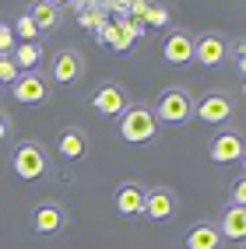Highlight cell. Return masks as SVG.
I'll use <instances>...</instances> for the list:
<instances>
[{"instance_id":"484cf974","label":"cell","mask_w":246,"mask_h":249,"mask_svg":"<svg viewBox=\"0 0 246 249\" xmlns=\"http://www.w3.org/2000/svg\"><path fill=\"white\" fill-rule=\"evenodd\" d=\"M232 204L236 207H246V176L232 182Z\"/></svg>"},{"instance_id":"83f0119b","label":"cell","mask_w":246,"mask_h":249,"mask_svg":"<svg viewBox=\"0 0 246 249\" xmlns=\"http://www.w3.org/2000/svg\"><path fill=\"white\" fill-rule=\"evenodd\" d=\"M71 11H88V7H98V0H67Z\"/></svg>"},{"instance_id":"d4e9b609","label":"cell","mask_w":246,"mask_h":249,"mask_svg":"<svg viewBox=\"0 0 246 249\" xmlns=\"http://www.w3.org/2000/svg\"><path fill=\"white\" fill-rule=\"evenodd\" d=\"M14 46H18V42H14V28L11 25H0V53H11Z\"/></svg>"},{"instance_id":"ba28073f","label":"cell","mask_w":246,"mask_h":249,"mask_svg":"<svg viewBox=\"0 0 246 249\" xmlns=\"http://www.w3.org/2000/svg\"><path fill=\"white\" fill-rule=\"evenodd\" d=\"M228 60V39L218 32H204V36H193V63L201 67H222Z\"/></svg>"},{"instance_id":"603a6c76","label":"cell","mask_w":246,"mask_h":249,"mask_svg":"<svg viewBox=\"0 0 246 249\" xmlns=\"http://www.w3.org/2000/svg\"><path fill=\"white\" fill-rule=\"evenodd\" d=\"M141 25H169V11L151 0V7H148V11L141 14Z\"/></svg>"},{"instance_id":"8992f818","label":"cell","mask_w":246,"mask_h":249,"mask_svg":"<svg viewBox=\"0 0 246 249\" xmlns=\"http://www.w3.org/2000/svg\"><path fill=\"white\" fill-rule=\"evenodd\" d=\"M92 109L98 116H123L130 109V95L123 85H116V81H106V85H98L92 91Z\"/></svg>"},{"instance_id":"4fadbf2b","label":"cell","mask_w":246,"mask_h":249,"mask_svg":"<svg viewBox=\"0 0 246 249\" xmlns=\"http://www.w3.org/2000/svg\"><path fill=\"white\" fill-rule=\"evenodd\" d=\"M144 186L134 179H127L116 186V193H113V204H116V211L123 214V218H137V214H144Z\"/></svg>"},{"instance_id":"f546056e","label":"cell","mask_w":246,"mask_h":249,"mask_svg":"<svg viewBox=\"0 0 246 249\" xmlns=\"http://www.w3.org/2000/svg\"><path fill=\"white\" fill-rule=\"evenodd\" d=\"M239 161H243V176H246V151H243V158H239Z\"/></svg>"},{"instance_id":"9a60e30c","label":"cell","mask_w":246,"mask_h":249,"mask_svg":"<svg viewBox=\"0 0 246 249\" xmlns=\"http://www.w3.org/2000/svg\"><path fill=\"white\" fill-rule=\"evenodd\" d=\"M222 239H232V242H246V207H225L222 221H218Z\"/></svg>"},{"instance_id":"44dd1931","label":"cell","mask_w":246,"mask_h":249,"mask_svg":"<svg viewBox=\"0 0 246 249\" xmlns=\"http://www.w3.org/2000/svg\"><path fill=\"white\" fill-rule=\"evenodd\" d=\"M14 39H21V42H36L39 39V28H36V21H32L28 14H21V18L14 21Z\"/></svg>"},{"instance_id":"4dcf8cb0","label":"cell","mask_w":246,"mask_h":249,"mask_svg":"<svg viewBox=\"0 0 246 249\" xmlns=\"http://www.w3.org/2000/svg\"><path fill=\"white\" fill-rule=\"evenodd\" d=\"M243 98H246V77H243Z\"/></svg>"},{"instance_id":"5b68a950","label":"cell","mask_w":246,"mask_h":249,"mask_svg":"<svg viewBox=\"0 0 246 249\" xmlns=\"http://www.w3.org/2000/svg\"><path fill=\"white\" fill-rule=\"evenodd\" d=\"M11 95H14V102H21V106H42L49 98V77L39 74V71H21L18 81L11 85Z\"/></svg>"},{"instance_id":"d6986e66","label":"cell","mask_w":246,"mask_h":249,"mask_svg":"<svg viewBox=\"0 0 246 249\" xmlns=\"http://www.w3.org/2000/svg\"><path fill=\"white\" fill-rule=\"evenodd\" d=\"M77 25L98 32V28L109 25V11H102V4H98V7H88V11H77Z\"/></svg>"},{"instance_id":"8fae6325","label":"cell","mask_w":246,"mask_h":249,"mask_svg":"<svg viewBox=\"0 0 246 249\" xmlns=\"http://www.w3.org/2000/svg\"><path fill=\"white\" fill-rule=\"evenodd\" d=\"M176 214V193L169 186H151L144 193V218L151 221H169Z\"/></svg>"},{"instance_id":"cb8c5ba5","label":"cell","mask_w":246,"mask_h":249,"mask_svg":"<svg viewBox=\"0 0 246 249\" xmlns=\"http://www.w3.org/2000/svg\"><path fill=\"white\" fill-rule=\"evenodd\" d=\"M228 56H232V67L246 77V39H239L236 46H228Z\"/></svg>"},{"instance_id":"277c9868","label":"cell","mask_w":246,"mask_h":249,"mask_svg":"<svg viewBox=\"0 0 246 249\" xmlns=\"http://www.w3.org/2000/svg\"><path fill=\"white\" fill-rule=\"evenodd\" d=\"M85 77V56L77 49H57L53 53V63H49V81L53 85H77Z\"/></svg>"},{"instance_id":"2e32d148","label":"cell","mask_w":246,"mask_h":249,"mask_svg":"<svg viewBox=\"0 0 246 249\" xmlns=\"http://www.w3.org/2000/svg\"><path fill=\"white\" fill-rule=\"evenodd\" d=\"M25 14L36 21L39 32H53V28H60V21H63V11L53 7V4H46V0H32V7H28Z\"/></svg>"},{"instance_id":"3957f363","label":"cell","mask_w":246,"mask_h":249,"mask_svg":"<svg viewBox=\"0 0 246 249\" xmlns=\"http://www.w3.org/2000/svg\"><path fill=\"white\" fill-rule=\"evenodd\" d=\"M155 116H158V123H169V126H183L190 123V116H193V95L187 88H166L158 95V102H155Z\"/></svg>"},{"instance_id":"e0dca14e","label":"cell","mask_w":246,"mask_h":249,"mask_svg":"<svg viewBox=\"0 0 246 249\" xmlns=\"http://www.w3.org/2000/svg\"><path fill=\"white\" fill-rule=\"evenodd\" d=\"M60 155L67 161H77V158L88 155V137H85V130H81V126H67L60 134Z\"/></svg>"},{"instance_id":"9c48e42d","label":"cell","mask_w":246,"mask_h":249,"mask_svg":"<svg viewBox=\"0 0 246 249\" xmlns=\"http://www.w3.org/2000/svg\"><path fill=\"white\" fill-rule=\"evenodd\" d=\"M32 228H36L39 235H57V231L67 228V211H63L57 200H42V204H36V211H32Z\"/></svg>"},{"instance_id":"ac0fdd59","label":"cell","mask_w":246,"mask_h":249,"mask_svg":"<svg viewBox=\"0 0 246 249\" xmlns=\"http://www.w3.org/2000/svg\"><path fill=\"white\" fill-rule=\"evenodd\" d=\"M11 60L18 63V71H36L42 63V46L39 42H18L11 49Z\"/></svg>"},{"instance_id":"5bb4252c","label":"cell","mask_w":246,"mask_h":249,"mask_svg":"<svg viewBox=\"0 0 246 249\" xmlns=\"http://www.w3.org/2000/svg\"><path fill=\"white\" fill-rule=\"evenodd\" d=\"M183 246L187 249H222V231H218V225H211V221H197L183 235Z\"/></svg>"},{"instance_id":"7c38bea8","label":"cell","mask_w":246,"mask_h":249,"mask_svg":"<svg viewBox=\"0 0 246 249\" xmlns=\"http://www.w3.org/2000/svg\"><path fill=\"white\" fill-rule=\"evenodd\" d=\"M162 60L166 63H176V67H183V63H193V36L183 28H176L166 36L162 42Z\"/></svg>"},{"instance_id":"52a82bcc","label":"cell","mask_w":246,"mask_h":249,"mask_svg":"<svg viewBox=\"0 0 246 249\" xmlns=\"http://www.w3.org/2000/svg\"><path fill=\"white\" fill-rule=\"evenodd\" d=\"M232 112H236V102H232L225 91H208L201 102H193V116H197L201 123H215V126H222V123L232 120Z\"/></svg>"},{"instance_id":"7a4b0ae2","label":"cell","mask_w":246,"mask_h":249,"mask_svg":"<svg viewBox=\"0 0 246 249\" xmlns=\"http://www.w3.org/2000/svg\"><path fill=\"white\" fill-rule=\"evenodd\" d=\"M155 134H158V116H155V109L130 102V109L120 116V137L127 144H148Z\"/></svg>"},{"instance_id":"7402d4cb","label":"cell","mask_w":246,"mask_h":249,"mask_svg":"<svg viewBox=\"0 0 246 249\" xmlns=\"http://www.w3.org/2000/svg\"><path fill=\"white\" fill-rule=\"evenodd\" d=\"M18 63L11 60V53H0V85H14L18 81Z\"/></svg>"},{"instance_id":"30bf717a","label":"cell","mask_w":246,"mask_h":249,"mask_svg":"<svg viewBox=\"0 0 246 249\" xmlns=\"http://www.w3.org/2000/svg\"><path fill=\"white\" fill-rule=\"evenodd\" d=\"M243 151H246V141H243V134H236V130H222V134L211 141V147H208V155H211V161H215V165L239 161Z\"/></svg>"},{"instance_id":"ffe728a7","label":"cell","mask_w":246,"mask_h":249,"mask_svg":"<svg viewBox=\"0 0 246 249\" xmlns=\"http://www.w3.org/2000/svg\"><path fill=\"white\" fill-rule=\"evenodd\" d=\"M98 36H102V42H106V46L120 49V53H127V49H130V42L123 39V32H120V25H116V21H109L106 28H98Z\"/></svg>"},{"instance_id":"f1b7e54d","label":"cell","mask_w":246,"mask_h":249,"mask_svg":"<svg viewBox=\"0 0 246 249\" xmlns=\"http://www.w3.org/2000/svg\"><path fill=\"white\" fill-rule=\"evenodd\" d=\"M46 4H53V7H63V4H67V0H46Z\"/></svg>"},{"instance_id":"6da1fadb","label":"cell","mask_w":246,"mask_h":249,"mask_svg":"<svg viewBox=\"0 0 246 249\" xmlns=\"http://www.w3.org/2000/svg\"><path fill=\"white\" fill-rule=\"evenodd\" d=\"M11 169L18 179L25 182H36L49 172V151H46V144L42 141H21L18 147H14V155H11Z\"/></svg>"},{"instance_id":"4316f807","label":"cell","mask_w":246,"mask_h":249,"mask_svg":"<svg viewBox=\"0 0 246 249\" xmlns=\"http://www.w3.org/2000/svg\"><path fill=\"white\" fill-rule=\"evenodd\" d=\"M4 137H11V116L0 109V141H4Z\"/></svg>"}]
</instances>
